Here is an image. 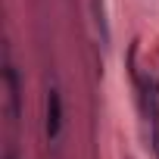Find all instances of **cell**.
<instances>
[{
  "label": "cell",
  "mask_w": 159,
  "mask_h": 159,
  "mask_svg": "<svg viewBox=\"0 0 159 159\" xmlns=\"http://www.w3.org/2000/svg\"><path fill=\"white\" fill-rule=\"evenodd\" d=\"M59 128H62V103H59V91L50 88L47 91V122H44L47 140H56L59 137Z\"/></svg>",
  "instance_id": "obj_1"
},
{
  "label": "cell",
  "mask_w": 159,
  "mask_h": 159,
  "mask_svg": "<svg viewBox=\"0 0 159 159\" xmlns=\"http://www.w3.org/2000/svg\"><path fill=\"white\" fill-rule=\"evenodd\" d=\"M3 78H7V112H10V122H16L19 119V75L10 62H7Z\"/></svg>",
  "instance_id": "obj_2"
},
{
  "label": "cell",
  "mask_w": 159,
  "mask_h": 159,
  "mask_svg": "<svg viewBox=\"0 0 159 159\" xmlns=\"http://www.w3.org/2000/svg\"><path fill=\"white\" fill-rule=\"evenodd\" d=\"M91 13H94V25L100 31V44L109 47V22H106V3L103 0H91Z\"/></svg>",
  "instance_id": "obj_3"
},
{
  "label": "cell",
  "mask_w": 159,
  "mask_h": 159,
  "mask_svg": "<svg viewBox=\"0 0 159 159\" xmlns=\"http://www.w3.org/2000/svg\"><path fill=\"white\" fill-rule=\"evenodd\" d=\"M147 94V109H150V128H153V150H156V159H159V103H156V97L150 94V91H143Z\"/></svg>",
  "instance_id": "obj_4"
}]
</instances>
